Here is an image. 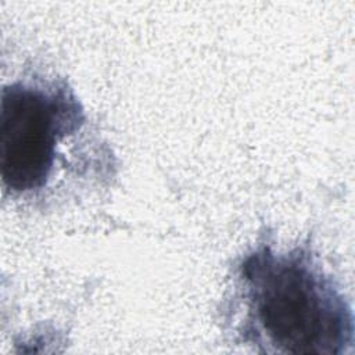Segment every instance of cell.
<instances>
[{"mask_svg": "<svg viewBox=\"0 0 355 355\" xmlns=\"http://www.w3.org/2000/svg\"><path fill=\"white\" fill-rule=\"evenodd\" d=\"M114 173V154L68 80L32 72L3 86L0 175L6 196L47 208Z\"/></svg>", "mask_w": 355, "mask_h": 355, "instance_id": "cell-2", "label": "cell"}, {"mask_svg": "<svg viewBox=\"0 0 355 355\" xmlns=\"http://www.w3.org/2000/svg\"><path fill=\"white\" fill-rule=\"evenodd\" d=\"M223 322L236 343L263 354L341 355L354 347L351 302L308 244L262 241L245 251Z\"/></svg>", "mask_w": 355, "mask_h": 355, "instance_id": "cell-1", "label": "cell"}]
</instances>
